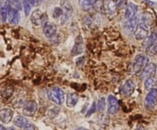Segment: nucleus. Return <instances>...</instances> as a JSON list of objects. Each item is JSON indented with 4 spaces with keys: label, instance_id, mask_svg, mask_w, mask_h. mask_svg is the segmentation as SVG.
<instances>
[{
    "label": "nucleus",
    "instance_id": "f257e3e1",
    "mask_svg": "<svg viewBox=\"0 0 157 130\" xmlns=\"http://www.w3.org/2000/svg\"><path fill=\"white\" fill-rule=\"evenodd\" d=\"M145 46L147 53L148 55H154L157 52V29L154 30L152 33L145 39Z\"/></svg>",
    "mask_w": 157,
    "mask_h": 130
},
{
    "label": "nucleus",
    "instance_id": "f03ea898",
    "mask_svg": "<svg viewBox=\"0 0 157 130\" xmlns=\"http://www.w3.org/2000/svg\"><path fill=\"white\" fill-rule=\"evenodd\" d=\"M47 96L52 102L57 105H61L65 101L64 92L59 86H53L47 91Z\"/></svg>",
    "mask_w": 157,
    "mask_h": 130
},
{
    "label": "nucleus",
    "instance_id": "7ed1b4c3",
    "mask_svg": "<svg viewBox=\"0 0 157 130\" xmlns=\"http://www.w3.org/2000/svg\"><path fill=\"white\" fill-rule=\"evenodd\" d=\"M148 63V57L144 54H138L135 57L133 63V73L135 74L140 73L143 68L146 67Z\"/></svg>",
    "mask_w": 157,
    "mask_h": 130
},
{
    "label": "nucleus",
    "instance_id": "20e7f679",
    "mask_svg": "<svg viewBox=\"0 0 157 130\" xmlns=\"http://www.w3.org/2000/svg\"><path fill=\"white\" fill-rule=\"evenodd\" d=\"M60 6H61L62 10H63V15L61 17V25H64V24L67 22L68 19L72 16L73 8L69 0H61Z\"/></svg>",
    "mask_w": 157,
    "mask_h": 130
},
{
    "label": "nucleus",
    "instance_id": "39448f33",
    "mask_svg": "<svg viewBox=\"0 0 157 130\" xmlns=\"http://www.w3.org/2000/svg\"><path fill=\"white\" fill-rule=\"evenodd\" d=\"M157 101V90L156 88H151L147 93L146 98L144 100V106L147 110H150L155 107Z\"/></svg>",
    "mask_w": 157,
    "mask_h": 130
},
{
    "label": "nucleus",
    "instance_id": "423d86ee",
    "mask_svg": "<svg viewBox=\"0 0 157 130\" xmlns=\"http://www.w3.org/2000/svg\"><path fill=\"white\" fill-rule=\"evenodd\" d=\"M148 36V26L146 23L141 22L138 24L135 31V38L136 40H143Z\"/></svg>",
    "mask_w": 157,
    "mask_h": 130
},
{
    "label": "nucleus",
    "instance_id": "0eeeda50",
    "mask_svg": "<svg viewBox=\"0 0 157 130\" xmlns=\"http://www.w3.org/2000/svg\"><path fill=\"white\" fill-rule=\"evenodd\" d=\"M31 21L34 25L39 26V25H44L45 22H47V16L44 12H42L39 10H37V11H34L33 14L31 15Z\"/></svg>",
    "mask_w": 157,
    "mask_h": 130
},
{
    "label": "nucleus",
    "instance_id": "6e6552de",
    "mask_svg": "<svg viewBox=\"0 0 157 130\" xmlns=\"http://www.w3.org/2000/svg\"><path fill=\"white\" fill-rule=\"evenodd\" d=\"M37 110H38L37 102L34 101H31L25 103V106L23 107V114L25 116L31 117V116H33L34 114L36 113Z\"/></svg>",
    "mask_w": 157,
    "mask_h": 130
},
{
    "label": "nucleus",
    "instance_id": "1a4fd4ad",
    "mask_svg": "<svg viewBox=\"0 0 157 130\" xmlns=\"http://www.w3.org/2000/svg\"><path fill=\"white\" fill-rule=\"evenodd\" d=\"M83 49H84V41H83L82 37L80 35H78L75 39L74 45L71 50V55L77 56L83 52Z\"/></svg>",
    "mask_w": 157,
    "mask_h": 130
},
{
    "label": "nucleus",
    "instance_id": "9d476101",
    "mask_svg": "<svg viewBox=\"0 0 157 130\" xmlns=\"http://www.w3.org/2000/svg\"><path fill=\"white\" fill-rule=\"evenodd\" d=\"M155 69H156V65L155 63H148L146 67L143 68V70L140 72V78L141 79L150 78L155 73Z\"/></svg>",
    "mask_w": 157,
    "mask_h": 130
},
{
    "label": "nucleus",
    "instance_id": "9b49d317",
    "mask_svg": "<svg viewBox=\"0 0 157 130\" xmlns=\"http://www.w3.org/2000/svg\"><path fill=\"white\" fill-rule=\"evenodd\" d=\"M43 32L46 38H52L57 32V26L54 23L45 22L43 25Z\"/></svg>",
    "mask_w": 157,
    "mask_h": 130
},
{
    "label": "nucleus",
    "instance_id": "f8f14e48",
    "mask_svg": "<svg viewBox=\"0 0 157 130\" xmlns=\"http://www.w3.org/2000/svg\"><path fill=\"white\" fill-rule=\"evenodd\" d=\"M135 90V84L132 79H128L124 83V85L121 87V94L124 96L128 97L133 94L134 91Z\"/></svg>",
    "mask_w": 157,
    "mask_h": 130
},
{
    "label": "nucleus",
    "instance_id": "ddd939ff",
    "mask_svg": "<svg viewBox=\"0 0 157 130\" xmlns=\"http://www.w3.org/2000/svg\"><path fill=\"white\" fill-rule=\"evenodd\" d=\"M103 7L109 16L115 15L116 11H117V6L114 0H105L103 3Z\"/></svg>",
    "mask_w": 157,
    "mask_h": 130
},
{
    "label": "nucleus",
    "instance_id": "4468645a",
    "mask_svg": "<svg viewBox=\"0 0 157 130\" xmlns=\"http://www.w3.org/2000/svg\"><path fill=\"white\" fill-rule=\"evenodd\" d=\"M107 102H108V113L110 114H114L117 113L120 108L117 99L113 95H109L107 98Z\"/></svg>",
    "mask_w": 157,
    "mask_h": 130
},
{
    "label": "nucleus",
    "instance_id": "2eb2a0df",
    "mask_svg": "<svg viewBox=\"0 0 157 130\" xmlns=\"http://www.w3.org/2000/svg\"><path fill=\"white\" fill-rule=\"evenodd\" d=\"M12 118H13V112L11 109H9V108L0 109V120L3 123L7 124L11 122Z\"/></svg>",
    "mask_w": 157,
    "mask_h": 130
},
{
    "label": "nucleus",
    "instance_id": "dca6fc26",
    "mask_svg": "<svg viewBox=\"0 0 157 130\" xmlns=\"http://www.w3.org/2000/svg\"><path fill=\"white\" fill-rule=\"evenodd\" d=\"M137 6H135L133 3H128L127 5V8H126V12H125V20L128 21L131 18L136 16L137 13Z\"/></svg>",
    "mask_w": 157,
    "mask_h": 130
},
{
    "label": "nucleus",
    "instance_id": "f3484780",
    "mask_svg": "<svg viewBox=\"0 0 157 130\" xmlns=\"http://www.w3.org/2000/svg\"><path fill=\"white\" fill-rule=\"evenodd\" d=\"M19 20H20V15H19L18 11L9 8L7 21L10 23L11 25H17L19 22Z\"/></svg>",
    "mask_w": 157,
    "mask_h": 130
},
{
    "label": "nucleus",
    "instance_id": "a211bd4d",
    "mask_svg": "<svg viewBox=\"0 0 157 130\" xmlns=\"http://www.w3.org/2000/svg\"><path fill=\"white\" fill-rule=\"evenodd\" d=\"M138 24H139V18H138L137 16H135V17L131 18L128 21H126L125 25H124V28L126 29L128 32H133L135 31Z\"/></svg>",
    "mask_w": 157,
    "mask_h": 130
},
{
    "label": "nucleus",
    "instance_id": "6ab92c4d",
    "mask_svg": "<svg viewBox=\"0 0 157 130\" xmlns=\"http://www.w3.org/2000/svg\"><path fill=\"white\" fill-rule=\"evenodd\" d=\"M78 101V95L75 93H70L68 94L67 98V105L69 108L74 107Z\"/></svg>",
    "mask_w": 157,
    "mask_h": 130
},
{
    "label": "nucleus",
    "instance_id": "aec40b11",
    "mask_svg": "<svg viewBox=\"0 0 157 130\" xmlns=\"http://www.w3.org/2000/svg\"><path fill=\"white\" fill-rule=\"evenodd\" d=\"M6 4L9 6V8L17 10V11H21L23 8L22 4L20 0H6Z\"/></svg>",
    "mask_w": 157,
    "mask_h": 130
},
{
    "label": "nucleus",
    "instance_id": "412c9836",
    "mask_svg": "<svg viewBox=\"0 0 157 130\" xmlns=\"http://www.w3.org/2000/svg\"><path fill=\"white\" fill-rule=\"evenodd\" d=\"M94 0H78V5L81 10L84 11H88L94 6Z\"/></svg>",
    "mask_w": 157,
    "mask_h": 130
},
{
    "label": "nucleus",
    "instance_id": "4be33fe9",
    "mask_svg": "<svg viewBox=\"0 0 157 130\" xmlns=\"http://www.w3.org/2000/svg\"><path fill=\"white\" fill-rule=\"evenodd\" d=\"M8 12H9V6L6 4L2 5L0 7V17L2 22H6L7 21V17H8Z\"/></svg>",
    "mask_w": 157,
    "mask_h": 130
},
{
    "label": "nucleus",
    "instance_id": "5701e85b",
    "mask_svg": "<svg viewBox=\"0 0 157 130\" xmlns=\"http://www.w3.org/2000/svg\"><path fill=\"white\" fill-rule=\"evenodd\" d=\"M14 124L16 125L17 128H23L25 125L27 124V120L21 115H18L14 119Z\"/></svg>",
    "mask_w": 157,
    "mask_h": 130
},
{
    "label": "nucleus",
    "instance_id": "b1692460",
    "mask_svg": "<svg viewBox=\"0 0 157 130\" xmlns=\"http://www.w3.org/2000/svg\"><path fill=\"white\" fill-rule=\"evenodd\" d=\"M12 94H13V90H12V88L10 87V86H7V87L4 88L3 90L1 91V95L4 97L5 99L10 98L12 95Z\"/></svg>",
    "mask_w": 157,
    "mask_h": 130
},
{
    "label": "nucleus",
    "instance_id": "393cba45",
    "mask_svg": "<svg viewBox=\"0 0 157 130\" xmlns=\"http://www.w3.org/2000/svg\"><path fill=\"white\" fill-rule=\"evenodd\" d=\"M155 84V79H153V78H147L145 80V83H144V86H145V89L147 90H150L151 88H154V86Z\"/></svg>",
    "mask_w": 157,
    "mask_h": 130
},
{
    "label": "nucleus",
    "instance_id": "a878e982",
    "mask_svg": "<svg viewBox=\"0 0 157 130\" xmlns=\"http://www.w3.org/2000/svg\"><path fill=\"white\" fill-rule=\"evenodd\" d=\"M23 9L25 11V15L29 16V14L31 12V9H32V6L27 0H23Z\"/></svg>",
    "mask_w": 157,
    "mask_h": 130
},
{
    "label": "nucleus",
    "instance_id": "bb28decb",
    "mask_svg": "<svg viewBox=\"0 0 157 130\" xmlns=\"http://www.w3.org/2000/svg\"><path fill=\"white\" fill-rule=\"evenodd\" d=\"M106 108V99L104 97H101L98 100V103H97V108L99 111H103Z\"/></svg>",
    "mask_w": 157,
    "mask_h": 130
},
{
    "label": "nucleus",
    "instance_id": "cd10ccee",
    "mask_svg": "<svg viewBox=\"0 0 157 130\" xmlns=\"http://www.w3.org/2000/svg\"><path fill=\"white\" fill-rule=\"evenodd\" d=\"M63 15V10H62L61 7H56L53 11L52 13V17H54L55 19H58L59 17H62Z\"/></svg>",
    "mask_w": 157,
    "mask_h": 130
},
{
    "label": "nucleus",
    "instance_id": "c85d7f7f",
    "mask_svg": "<svg viewBox=\"0 0 157 130\" xmlns=\"http://www.w3.org/2000/svg\"><path fill=\"white\" fill-rule=\"evenodd\" d=\"M116 6H117V8L123 9L125 7H127V1L126 0H117Z\"/></svg>",
    "mask_w": 157,
    "mask_h": 130
},
{
    "label": "nucleus",
    "instance_id": "c756f323",
    "mask_svg": "<svg viewBox=\"0 0 157 130\" xmlns=\"http://www.w3.org/2000/svg\"><path fill=\"white\" fill-rule=\"evenodd\" d=\"M23 130H36V129H35V127H34L33 124L27 122V124L25 125V126L23 128Z\"/></svg>",
    "mask_w": 157,
    "mask_h": 130
},
{
    "label": "nucleus",
    "instance_id": "7c9ffc66",
    "mask_svg": "<svg viewBox=\"0 0 157 130\" xmlns=\"http://www.w3.org/2000/svg\"><path fill=\"white\" fill-rule=\"evenodd\" d=\"M84 24L87 28H89L91 25H92V19L89 17H86L84 19Z\"/></svg>",
    "mask_w": 157,
    "mask_h": 130
},
{
    "label": "nucleus",
    "instance_id": "2f4dec72",
    "mask_svg": "<svg viewBox=\"0 0 157 130\" xmlns=\"http://www.w3.org/2000/svg\"><path fill=\"white\" fill-rule=\"evenodd\" d=\"M94 109H95V103H94V104H93V106H92V108H91V109H90L89 111H88L89 113H87V114H86V116H89V115H90V114H91V113H94Z\"/></svg>",
    "mask_w": 157,
    "mask_h": 130
},
{
    "label": "nucleus",
    "instance_id": "473e14b6",
    "mask_svg": "<svg viewBox=\"0 0 157 130\" xmlns=\"http://www.w3.org/2000/svg\"><path fill=\"white\" fill-rule=\"evenodd\" d=\"M0 130H7V129H6V128L4 127V126H2V125L0 124Z\"/></svg>",
    "mask_w": 157,
    "mask_h": 130
},
{
    "label": "nucleus",
    "instance_id": "72a5a7b5",
    "mask_svg": "<svg viewBox=\"0 0 157 130\" xmlns=\"http://www.w3.org/2000/svg\"><path fill=\"white\" fill-rule=\"evenodd\" d=\"M136 130H145V129H144V128H143V127H139V128H136Z\"/></svg>",
    "mask_w": 157,
    "mask_h": 130
},
{
    "label": "nucleus",
    "instance_id": "f704fd0d",
    "mask_svg": "<svg viewBox=\"0 0 157 130\" xmlns=\"http://www.w3.org/2000/svg\"><path fill=\"white\" fill-rule=\"evenodd\" d=\"M155 78L157 79V66H156V69H155Z\"/></svg>",
    "mask_w": 157,
    "mask_h": 130
},
{
    "label": "nucleus",
    "instance_id": "c9c22d12",
    "mask_svg": "<svg viewBox=\"0 0 157 130\" xmlns=\"http://www.w3.org/2000/svg\"><path fill=\"white\" fill-rule=\"evenodd\" d=\"M7 130H15V128H12V127H11V128H9Z\"/></svg>",
    "mask_w": 157,
    "mask_h": 130
},
{
    "label": "nucleus",
    "instance_id": "e433bc0d",
    "mask_svg": "<svg viewBox=\"0 0 157 130\" xmlns=\"http://www.w3.org/2000/svg\"><path fill=\"white\" fill-rule=\"evenodd\" d=\"M77 130H88V129H86V128H78Z\"/></svg>",
    "mask_w": 157,
    "mask_h": 130
},
{
    "label": "nucleus",
    "instance_id": "4c0bfd02",
    "mask_svg": "<svg viewBox=\"0 0 157 130\" xmlns=\"http://www.w3.org/2000/svg\"><path fill=\"white\" fill-rule=\"evenodd\" d=\"M2 3H3V0H0V6L2 5Z\"/></svg>",
    "mask_w": 157,
    "mask_h": 130
}]
</instances>
